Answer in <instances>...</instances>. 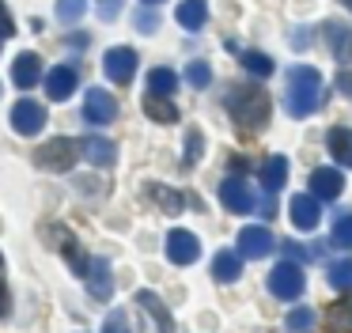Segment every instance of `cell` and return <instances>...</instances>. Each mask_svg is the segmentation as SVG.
I'll list each match as a JSON object with an SVG mask.
<instances>
[{"label":"cell","mask_w":352,"mask_h":333,"mask_svg":"<svg viewBox=\"0 0 352 333\" xmlns=\"http://www.w3.org/2000/svg\"><path fill=\"white\" fill-rule=\"evenodd\" d=\"M284 106L292 118H311L322 106V76L311 65L288 68V91H284Z\"/></svg>","instance_id":"obj_1"},{"label":"cell","mask_w":352,"mask_h":333,"mask_svg":"<svg viewBox=\"0 0 352 333\" xmlns=\"http://www.w3.org/2000/svg\"><path fill=\"white\" fill-rule=\"evenodd\" d=\"M228 114L235 118L239 129H246V133H261V129L269 125V118H273V103H269V95L261 87H231Z\"/></svg>","instance_id":"obj_2"},{"label":"cell","mask_w":352,"mask_h":333,"mask_svg":"<svg viewBox=\"0 0 352 333\" xmlns=\"http://www.w3.org/2000/svg\"><path fill=\"white\" fill-rule=\"evenodd\" d=\"M76 159H80V144L69 140V136H54L50 144H42V148L34 151V163H38L42 171H72Z\"/></svg>","instance_id":"obj_3"},{"label":"cell","mask_w":352,"mask_h":333,"mask_svg":"<svg viewBox=\"0 0 352 333\" xmlns=\"http://www.w3.org/2000/svg\"><path fill=\"white\" fill-rule=\"evenodd\" d=\"M307 288V277L303 269H299L296 261H280L273 272H269V292L276 295V299H299Z\"/></svg>","instance_id":"obj_4"},{"label":"cell","mask_w":352,"mask_h":333,"mask_svg":"<svg viewBox=\"0 0 352 333\" xmlns=\"http://www.w3.org/2000/svg\"><path fill=\"white\" fill-rule=\"evenodd\" d=\"M42 125H46V106L42 103H34V98H19V103L12 106V129H16L19 136L42 133Z\"/></svg>","instance_id":"obj_5"},{"label":"cell","mask_w":352,"mask_h":333,"mask_svg":"<svg viewBox=\"0 0 352 333\" xmlns=\"http://www.w3.org/2000/svg\"><path fill=\"white\" fill-rule=\"evenodd\" d=\"M102 72H107V80H114V83H129L133 76H137V53H133L129 45H114V50H107V57H102Z\"/></svg>","instance_id":"obj_6"},{"label":"cell","mask_w":352,"mask_h":333,"mask_svg":"<svg viewBox=\"0 0 352 333\" xmlns=\"http://www.w3.org/2000/svg\"><path fill=\"white\" fill-rule=\"evenodd\" d=\"M118 118V103L110 91L102 87H91L84 95V121H91V125H110V121Z\"/></svg>","instance_id":"obj_7"},{"label":"cell","mask_w":352,"mask_h":333,"mask_svg":"<svg viewBox=\"0 0 352 333\" xmlns=\"http://www.w3.org/2000/svg\"><path fill=\"white\" fill-rule=\"evenodd\" d=\"M167 257L175 265H193L201 257V242L193 231H186V227H175V231L167 235Z\"/></svg>","instance_id":"obj_8"},{"label":"cell","mask_w":352,"mask_h":333,"mask_svg":"<svg viewBox=\"0 0 352 333\" xmlns=\"http://www.w3.org/2000/svg\"><path fill=\"white\" fill-rule=\"evenodd\" d=\"M220 204L228 212H250L254 208V193H250V186H246L243 178H223L220 182Z\"/></svg>","instance_id":"obj_9"},{"label":"cell","mask_w":352,"mask_h":333,"mask_svg":"<svg viewBox=\"0 0 352 333\" xmlns=\"http://www.w3.org/2000/svg\"><path fill=\"white\" fill-rule=\"evenodd\" d=\"M288 212H292V224H296L299 231H314L318 219H322V208H318V197L314 193H296L288 204Z\"/></svg>","instance_id":"obj_10"},{"label":"cell","mask_w":352,"mask_h":333,"mask_svg":"<svg viewBox=\"0 0 352 333\" xmlns=\"http://www.w3.org/2000/svg\"><path fill=\"white\" fill-rule=\"evenodd\" d=\"M273 246L276 242H273V235H269V227H243V231H239V254L250 257V261L265 257Z\"/></svg>","instance_id":"obj_11"},{"label":"cell","mask_w":352,"mask_h":333,"mask_svg":"<svg viewBox=\"0 0 352 333\" xmlns=\"http://www.w3.org/2000/svg\"><path fill=\"white\" fill-rule=\"evenodd\" d=\"M42 231H50V235H57V242H61V254H65V261L72 265V272H80V277H87V269H91V261H87L84 257V250H80V242L72 239L69 231H65V227H42Z\"/></svg>","instance_id":"obj_12"},{"label":"cell","mask_w":352,"mask_h":333,"mask_svg":"<svg viewBox=\"0 0 352 333\" xmlns=\"http://www.w3.org/2000/svg\"><path fill=\"white\" fill-rule=\"evenodd\" d=\"M72 91H76V68H72V65L50 68V76H46V95L54 98V103H65Z\"/></svg>","instance_id":"obj_13"},{"label":"cell","mask_w":352,"mask_h":333,"mask_svg":"<svg viewBox=\"0 0 352 333\" xmlns=\"http://www.w3.org/2000/svg\"><path fill=\"white\" fill-rule=\"evenodd\" d=\"M341 189H344V178L333 166H318V171L311 174V193L318 197V201H333V197H341Z\"/></svg>","instance_id":"obj_14"},{"label":"cell","mask_w":352,"mask_h":333,"mask_svg":"<svg viewBox=\"0 0 352 333\" xmlns=\"http://www.w3.org/2000/svg\"><path fill=\"white\" fill-rule=\"evenodd\" d=\"M80 155H84L87 163H95V166H110L114 155H118V148H114V140H107V136H84V140H80Z\"/></svg>","instance_id":"obj_15"},{"label":"cell","mask_w":352,"mask_h":333,"mask_svg":"<svg viewBox=\"0 0 352 333\" xmlns=\"http://www.w3.org/2000/svg\"><path fill=\"white\" fill-rule=\"evenodd\" d=\"M137 307L148 310V318L155 322V330H160V333H175V318H170V310L163 307V299L155 292H137Z\"/></svg>","instance_id":"obj_16"},{"label":"cell","mask_w":352,"mask_h":333,"mask_svg":"<svg viewBox=\"0 0 352 333\" xmlns=\"http://www.w3.org/2000/svg\"><path fill=\"white\" fill-rule=\"evenodd\" d=\"M84 280H87V292H91L95 299H110V292H114V280H110V265H107V257H95Z\"/></svg>","instance_id":"obj_17"},{"label":"cell","mask_w":352,"mask_h":333,"mask_svg":"<svg viewBox=\"0 0 352 333\" xmlns=\"http://www.w3.org/2000/svg\"><path fill=\"white\" fill-rule=\"evenodd\" d=\"M38 76H42V61H38V53H19L16 57V65H12V80H16V87H34L38 83Z\"/></svg>","instance_id":"obj_18"},{"label":"cell","mask_w":352,"mask_h":333,"mask_svg":"<svg viewBox=\"0 0 352 333\" xmlns=\"http://www.w3.org/2000/svg\"><path fill=\"white\" fill-rule=\"evenodd\" d=\"M326 148H329V155H333L341 166H352V129L333 125L326 133Z\"/></svg>","instance_id":"obj_19"},{"label":"cell","mask_w":352,"mask_h":333,"mask_svg":"<svg viewBox=\"0 0 352 333\" xmlns=\"http://www.w3.org/2000/svg\"><path fill=\"white\" fill-rule=\"evenodd\" d=\"M212 277L223 280V284L239 280L243 277V254H239V250H220V254L212 257Z\"/></svg>","instance_id":"obj_20"},{"label":"cell","mask_w":352,"mask_h":333,"mask_svg":"<svg viewBox=\"0 0 352 333\" xmlns=\"http://www.w3.org/2000/svg\"><path fill=\"white\" fill-rule=\"evenodd\" d=\"M284 182H288V159L269 155L265 163H261V186H265V193H276Z\"/></svg>","instance_id":"obj_21"},{"label":"cell","mask_w":352,"mask_h":333,"mask_svg":"<svg viewBox=\"0 0 352 333\" xmlns=\"http://www.w3.org/2000/svg\"><path fill=\"white\" fill-rule=\"evenodd\" d=\"M144 114H148L152 121H160V125L178 121V106L170 103V98H163V95H152V91L144 95Z\"/></svg>","instance_id":"obj_22"},{"label":"cell","mask_w":352,"mask_h":333,"mask_svg":"<svg viewBox=\"0 0 352 333\" xmlns=\"http://www.w3.org/2000/svg\"><path fill=\"white\" fill-rule=\"evenodd\" d=\"M208 19V4L205 0H182L178 4V23H182L186 30H201Z\"/></svg>","instance_id":"obj_23"},{"label":"cell","mask_w":352,"mask_h":333,"mask_svg":"<svg viewBox=\"0 0 352 333\" xmlns=\"http://www.w3.org/2000/svg\"><path fill=\"white\" fill-rule=\"evenodd\" d=\"M148 197H152L163 212H170V216H178V212H182V204H186L182 193H175L170 186H160V182H152V186H148Z\"/></svg>","instance_id":"obj_24"},{"label":"cell","mask_w":352,"mask_h":333,"mask_svg":"<svg viewBox=\"0 0 352 333\" xmlns=\"http://www.w3.org/2000/svg\"><path fill=\"white\" fill-rule=\"evenodd\" d=\"M326 280H329V288H337V292H352V257H341V261L329 265Z\"/></svg>","instance_id":"obj_25"},{"label":"cell","mask_w":352,"mask_h":333,"mask_svg":"<svg viewBox=\"0 0 352 333\" xmlns=\"http://www.w3.org/2000/svg\"><path fill=\"white\" fill-rule=\"evenodd\" d=\"M326 325H329V333H352V295L341 299L333 310H329Z\"/></svg>","instance_id":"obj_26"},{"label":"cell","mask_w":352,"mask_h":333,"mask_svg":"<svg viewBox=\"0 0 352 333\" xmlns=\"http://www.w3.org/2000/svg\"><path fill=\"white\" fill-rule=\"evenodd\" d=\"M175 87H178V76L170 72V68H152V72H148V91H152V95L167 98Z\"/></svg>","instance_id":"obj_27"},{"label":"cell","mask_w":352,"mask_h":333,"mask_svg":"<svg viewBox=\"0 0 352 333\" xmlns=\"http://www.w3.org/2000/svg\"><path fill=\"white\" fill-rule=\"evenodd\" d=\"M243 68H246L250 76H261V80L276 72L273 57H265V53H258V50H246V53H243Z\"/></svg>","instance_id":"obj_28"},{"label":"cell","mask_w":352,"mask_h":333,"mask_svg":"<svg viewBox=\"0 0 352 333\" xmlns=\"http://www.w3.org/2000/svg\"><path fill=\"white\" fill-rule=\"evenodd\" d=\"M284 325H288V333H311L314 330V310L311 307H292L288 318H284Z\"/></svg>","instance_id":"obj_29"},{"label":"cell","mask_w":352,"mask_h":333,"mask_svg":"<svg viewBox=\"0 0 352 333\" xmlns=\"http://www.w3.org/2000/svg\"><path fill=\"white\" fill-rule=\"evenodd\" d=\"M186 80H190V87H208L212 83V68L205 61H190L186 65Z\"/></svg>","instance_id":"obj_30"},{"label":"cell","mask_w":352,"mask_h":333,"mask_svg":"<svg viewBox=\"0 0 352 333\" xmlns=\"http://www.w3.org/2000/svg\"><path fill=\"white\" fill-rule=\"evenodd\" d=\"M329 30H333V57L337 61H352V30H341L329 23Z\"/></svg>","instance_id":"obj_31"},{"label":"cell","mask_w":352,"mask_h":333,"mask_svg":"<svg viewBox=\"0 0 352 333\" xmlns=\"http://www.w3.org/2000/svg\"><path fill=\"white\" fill-rule=\"evenodd\" d=\"M333 242H337V246H344V250H352V212H341V216H337Z\"/></svg>","instance_id":"obj_32"},{"label":"cell","mask_w":352,"mask_h":333,"mask_svg":"<svg viewBox=\"0 0 352 333\" xmlns=\"http://www.w3.org/2000/svg\"><path fill=\"white\" fill-rule=\"evenodd\" d=\"M84 8H87V0H57V19L76 23L80 15H84Z\"/></svg>","instance_id":"obj_33"},{"label":"cell","mask_w":352,"mask_h":333,"mask_svg":"<svg viewBox=\"0 0 352 333\" xmlns=\"http://www.w3.org/2000/svg\"><path fill=\"white\" fill-rule=\"evenodd\" d=\"M280 254L288 257V261L299 265V261H311L314 250H311V246H299V242H292V239H284V242H280Z\"/></svg>","instance_id":"obj_34"},{"label":"cell","mask_w":352,"mask_h":333,"mask_svg":"<svg viewBox=\"0 0 352 333\" xmlns=\"http://www.w3.org/2000/svg\"><path fill=\"white\" fill-rule=\"evenodd\" d=\"M102 333H133L129 314H125V310H110L107 322H102Z\"/></svg>","instance_id":"obj_35"},{"label":"cell","mask_w":352,"mask_h":333,"mask_svg":"<svg viewBox=\"0 0 352 333\" xmlns=\"http://www.w3.org/2000/svg\"><path fill=\"white\" fill-rule=\"evenodd\" d=\"M197 159H201V133L190 129V136H186V166H193Z\"/></svg>","instance_id":"obj_36"},{"label":"cell","mask_w":352,"mask_h":333,"mask_svg":"<svg viewBox=\"0 0 352 333\" xmlns=\"http://www.w3.org/2000/svg\"><path fill=\"white\" fill-rule=\"evenodd\" d=\"M12 34H16V23H12V15H8V4L0 0V42L12 38Z\"/></svg>","instance_id":"obj_37"},{"label":"cell","mask_w":352,"mask_h":333,"mask_svg":"<svg viewBox=\"0 0 352 333\" xmlns=\"http://www.w3.org/2000/svg\"><path fill=\"white\" fill-rule=\"evenodd\" d=\"M337 91H341L344 98H352V72H349V68H341V72H337Z\"/></svg>","instance_id":"obj_38"},{"label":"cell","mask_w":352,"mask_h":333,"mask_svg":"<svg viewBox=\"0 0 352 333\" xmlns=\"http://www.w3.org/2000/svg\"><path fill=\"white\" fill-rule=\"evenodd\" d=\"M118 12H122V0H99V15H102V19H114Z\"/></svg>","instance_id":"obj_39"},{"label":"cell","mask_w":352,"mask_h":333,"mask_svg":"<svg viewBox=\"0 0 352 333\" xmlns=\"http://www.w3.org/2000/svg\"><path fill=\"white\" fill-rule=\"evenodd\" d=\"M137 27L144 30V34H152V30H155V15H152V12H140V15H137Z\"/></svg>","instance_id":"obj_40"},{"label":"cell","mask_w":352,"mask_h":333,"mask_svg":"<svg viewBox=\"0 0 352 333\" xmlns=\"http://www.w3.org/2000/svg\"><path fill=\"white\" fill-rule=\"evenodd\" d=\"M341 4H344V8H349V12H352V0H341Z\"/></svg>","instance_id":"obj_41"},{"label":"cell","mask_w":352,"mask_h":333,"mask_svg":"<svg viewBox=\"0 0 352 333\" xmlns=\"http://www.w3.org/2000/svg\"><path fill=\"white\" fill-rule=\"evenodd\" d=\"M144 4H163V0H144Z\"/></svg>","instance_id":"obj_42"},{"label":"cell","mask_w":352,"mask_h":333,"mask_svg":"<svg viewBox=\"0 0 352 333\" xmlns=\"http://www.w3.org/2000/svg\"><path fill=\"white\" fill-rule=\"evenodd\" d=\"M0 265H4V254H0Z\"/></svg>","instance_id":"obj_43"}]
</instances>
